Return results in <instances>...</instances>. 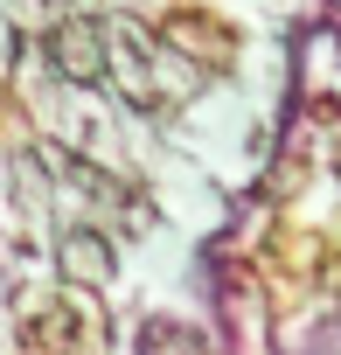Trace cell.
Instances as JSON below:
<instances>
[{"label": "cell", "instance_id": "cell-1", "mask_svg": "<svg viewBox=\"0 0 341 355\" xmlns=\"http://www.w3.org/2000/svg\"><path fill=\"white\" fill-rule=\"evenodd\" d=\"M49 70L70 77V84H105V70H112V56H105V28L84 21V15L56 21V28H49Z\"/></svg>", "mask_w": 341, "mask_h": 355}, {"label": "cell", "instance_id": "cell-2", "mask_svg": "<svg viewBox=\"0 0 341 355\" xmlns=\"http://www.w3.org/2000/svg\"><path fill=\"white\" fill-rule=\"evenodd\" d=\"M56 265H63V279H77V286H105V279H112V237L77 223V230L56 237Z\"/></svg>", "mask_w": 341, "mask_h": 355}, {"label": "cell", "instance_id": "cell-3", "mask_svg": "<svg viewBox=\"0 0 341 355\" xmlns=\"http://www.w3.org/2000/svg\"><path fill=\"white\" fill-rule=\"evenodd\" d=\"M160 35L175 42V49H189V56H202V63H223L230 56V28H216V21H202V15H167L160 21Z\"/></svg>", "mask_w": 341, "mask_h": 355}]
</instances>
